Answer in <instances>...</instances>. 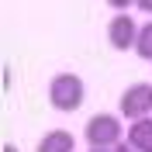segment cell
I'll use <instances>...</instances> for the list:
<instances>
[{"mask_svg":"<svg viewBox=\"0 0 152 152\" xmlns=\"http://www.w3.org/2000/svg\"><path fill=\"white\" fill-rule=\"evenodd\" d=\"M124 135H128V128L121 124V118L111 114V111H104V114H94V118L86 121L83 142L90 145V149H114V145L124 142Z\"/></svg>","mask_w":152,"mask_h":152,"instance_id":"6da1fadb","label":"cell"},{"mask_svg":"<svg viewBox=\"0 0 152 152\" xmlns=\"http://www.w3.org/2000/svg\"><path fill=\"white\" fill-rule=\"evenodd\" d=\"M83 97H86V83L76 73H56L52 76V83H48V104L56 111H62V114L76 111L83 104Z\"/></svg>","mask_w":152,"mask_h":152,"instance_id":"7a4b0ae2","label":"cell"},{"mask_svg":"<svg viewBox=\"0 0 152 152\" xmlns=\"http://www.w3.org/2000/svg\"><path fill=\"white\" fill-rule=\"evenodd\" d=\"M121 118L128 121H142V118H152V83H132L121 94Z\"/></svg>","mask_w":152,"mask_h":152,"instance_id":"3957f363","label":"cell"},{"mask_svg":"<svg viewBox=\"0 0 152 152\" xmlns=\"http://www.w3.org/2000/svg\"><path fill=\"white\" fill-rule=\"evenodd\" d=\"M107 42H111L114 52H128V48H135V42H138V24H135L132 14H118V18H111V24H107Z\"/></svg>","mask_w":152,"mask_h":152,"instance_id":"277c9868","label":"cell"},{"mask_svg":"<svg viewBox=\"0 0 152 152\" xmlns=\"http://www.w3.org/2000/svg\"><path fill=\"white\" fill-rule=\"evenodd\" d=\"M124 142L132 145L135 152H152V118L132 121V124H128V135H124Z\"/></svg>","mask_w":152,"mask_h":152,"instance_id":"5b68a950","label":"cell"},{"mask_svg":"<svg viewBox=\"0 0 152 152\" xmlns=\"http://www.w3.org/2000/svg\"><path fill=\"white\" fill-rule=\"evenodd\" d=\"M35 152H76V138L66 128H56V132L42 135V142H38Z\"/></svg>","mask_w":152,"mask_h":152,"instance_id":"8992f818","label":"cell"},{"mask_svg":"<svg viewBox=\"0 0 152 152\" xmlns=\"http://www.w3.org/2000/svg\"><path fill=\"white\" fill-rule=\"evenodd\" d=\"M135 52H138V59H149V62H152V21H145L142 28H138V42H135Z\"/></svg>","mask_w":152,"mask_h":152,"instance_id":"52a82bcc","label":"cell"},{"mask_svg":"<svg viewBox=\"0 0 152 152\" xmlns=\"http://www.w3.org/2000/svg\"><path fill=\"white\" fill-rule=\"evenodd\" d=\"M132 4H138V0H107V7H114L118 14H124V10L132 7Z\"/></svg>","mask_w":152,"mask_h":152,"instance_id":"ba28073f","label":"cell"},{"mask_svg":"<svg viewBox=\"0 0 152 152\" xmlns=\"http://www.w3.org/2000/svg\"><path fill=\"white\" fill-rule=\"evenodd\" d=\"M138 10L142 14H152V0H138Z\"/></svg>","mask_w":152,"mask_h":152,"instance_id":"9c48e42d","label":"cell"},{"mask_svg":"<svg viewBox=\"0 0 152 152\" xmlns=\"http://www.w3.org/2000/svg\"><path fill=\"white\" fill-rule=\"evenodd\" d=\"M114 152H135V149H132L128 142H121V145H114Z\"/></svg>","mask_w":152,"mask_h":152,"instance_id":"30bf717a","label":"cell"},{"mask_svg":"<svg viewBox=\"0 0 152 152\" xmlns=\"http://www.w3.org/2000/svg\"><path fill=\"white\" fill-rule=\"evenodd\" d=\"M4 152H18V145H14V142H7V145H4Z\"/></svg>","mask_w":152,"mask_h":152,"instance_id":"8fae6325","label":"cell"},{"mask_svg":"<svg viewBox=\"0 0 152 152\" xmlns=\"http://www.w3.org/2000/svg\"><path fill=\"white\" fill-rule=\"evenodd\" d=\"M90 152H114V149H90Z\"/></svg>","mask_w":152,"mask_h":152,"instance_id":"7c38bea8","label":"cell"}]
</instances>
